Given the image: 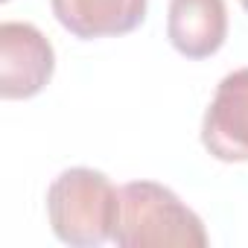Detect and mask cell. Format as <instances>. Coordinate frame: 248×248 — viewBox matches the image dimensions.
<instances>
[{
    "instance_id": "1",
    "label": "cell",
    "mask_w": 248,
    "mask_h": 248,
    "mask_svg": "<svg viewBox=\"0 0 248 248\" xmlns=\"http://www.w3.org/2000/svg\"><path fill=\"white\" fill-rule=\"evenodd\" d=\"M111 242L120 248H204L207 231L170 187L132 181L120 190V213Z\"/></svg>"
},
{
    "instance_id": "3",
    "label": "cell",
    "mask_w": 248,
    "mask_h": 248,
    "mask_svg": "<svg viewBox=\"0 0 248 248\" xmlns=\"http://www.w3.org/2000/svg\"><path fill=\"white\" fill-rule=\"evenodd\" d=\"M56 70L53 44L32 24H0V96L30 99L47 88Z\"/></svg>"
},
{
    "instance_id": "7",
    "label": "cell",
    "mask_w": 248,
    "mask_h": 248,
    "mask_svg": "<svg viewBox=\"0 0 248 248\" xmlns=\"http://www.w3.org/2000/svg\"><path fill=\"white\" fill-rule=\"evenodd\" d=\"M239 6H242V9H245V12H248V0H239Z\"/></svg>"
},
{
    "instance_id": "8",
    "label": "cell",
    "mask_w": 248,
    "mask_h": 248,
    "mask_svg": "<svg viewBox=\"0 0 248 248\" xmlns=\"http://www.w3.org/2000/svg\"><path fill=\"white\" fill-rule=\"evenodd\" d=\"M3 3H6V0H3Z\"/></svg>"
},
{
    "instance_id": "5",
    "label": "cell",
    "mask_w": 248,
    "mask_h": 248,
    "mask_svg": "<svg viewBox=\"0 0 248 248\" xmlns=\"http://www.w3.org/2000/svg\"><path fill=\"white\" fill-rule=\"evenodd\" d=\"M167 38L184 59H207L228 38L225 0H170Z\"/></svg>"
},
{
    "instance_id": "6",
    "label": "cell",
    "mask_w": 248,
    "mask_h": 248,
    "mask_svg": "<svg viewBox=\"0 0 248 248\" xmlns=\"http://www.w3.org/2000/svg\"><path fill=\"white\" fill-rule=\"evenodd\" d=\"M56 21L76 38H108L138 30L149 0H50Z\"/></svg>"
},
{
    "instance_id": "2",
    "label": "cell",
    "mask_w": 248,
    "mask_h": 248,
    "mask_svg": "<svg viewBox=\"0 0 248 248\" xmlns=\"http://www.w3.org/2000/svg\"><path fill=\"white\" fill-rule=\"evenodd\" d=\"M120 213V190L111 178L91 167L64 170L47 190V219L53 233L76 248L111 239Z\"/></svg>"
},
{
    "instance_id": "4",
    "label": "cell",
    "mask_w": 248,
    "mask_h": 248,
    "mask_svg": "<svg viewBox=\"0 0 248 248\" xmlns=\"http://www.w3.org/2000/svg\"><path fill=\"white\" fill-rule=\"evenodd\" d=\"M204 149L225 164L248 161V67L228 73L202 120Z\"/></svg>"
}]
</instances>
